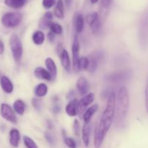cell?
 <instances>
[{"instance_id":"obj_1","label":"cell","mask_w":148,"mask_h":148,"mask_svg":"<svg viewBox=\"0 0 148 148\" xmlns=\"http://www.w3.org/2000/svg\"><path fill=\"white\" fill-rule=\"evenodd\" d=\"M116 94L114 92H111L107 101L106 106L101 118V121L95 129V134H94V145L95 148L101 147L105 136L106 135L107 132L112 124L114 114H115L116 106Z\"/></svg>"},{"instance_id":"obj_2","label":"cell","mask_w":148,"mask_h":148,"mask_svg":"<svg viewBox=\"0 0 148 148\" xmlns=\"http://www.w3.org/2000/svg\"><path fill=\"white\" fill-rule=\"evenodd\" d=\"M130 107V95L126 87H121L118 92L117 111L118 116L124 118L127 116Z\"/></svg>"},{"instance_id":"obj_3","label":"cell","mask_w":148,"mask_h":148,"mask_svg":"<svg viewBox=\"0 0 148 148\" xmlns=\"http://www.w3.org/2000/svg\"><path fill=\"white\" fill-rule=\"evenodd\" d=\"M10 46L12 54L16 63L19 64L22 59L23 53V44L20 38L16 34H12L10 39Z\"/></svg>"},{"instance_id":"obj_4","label":"cell","mask_w":148,"mask_h":148,"mask_svg":"<svg viewBox=\"0 0 148 148\" xmlns=\"http://www.w3.org/2000/svg\"><path fill=\"white\" fill-rule=\"evenodd\" d=\"M23 20V14L20 12H7L1 17V23L3 25L8 28L15 27L20 25Z\"/></svg>"},{"instance_id":"obj_5","label":"cell","mask_w":148,"mask_h":148,"mask_svg":"<svg viewBox=\"0 0 148 148\" xmlns=\"http://www.w3.org/2000/svg\"><path fill=\"white\" fill-rule=\"evenodd\" d=\"M95 100V94L93 92L88 93L85 97L81 98L77 103V114L78 115H83L88 106L90 105Z\"/></svg>"},{"instance_id":"obj_6","label":"cell","mask_w":148,"mask_h":148,"mask_svg":"<svg viewBox=\"0 0 148 148\" xmlns=\"http://www.w3.org/2000/svg\"><path fill=\"white\" fill-rule=\"evenodd\" d=\"M0 114H1L2 118L5 120L12 123V124H17V117H16L14 111L10 105L7 103H1L0 106Z\"/></svg>"},{"instance_id":"obj_7","label":"cell","mask_w":148,"mask_h":148,"mask_svg":"<svg viewBox=\"0 0 148 148\" xmlns=\"http://www.w3.org/2000/svg\"><path fill=\"white\" fill-rule=\"evenodd\" d=\"M79 42L78 40L77 36H75L74 38L73 43H72V58H73V69L74 71L76 72H79L80 69L79 68Z\"/></svg>"},{"instance_id":"obj_8","label":"cell","mask_w":148,"mask_h":148,"mask_svg":"<svg viewBox=\"0 0 148 148\" xmlns=\"http://www.w3.org/2000/svg\"><path fill=\"white\" fill-rule=\"evenodd\" d=\"M77 89L80 95H86L90 89L89 82L84 77H80L77 82Z\"/></svg>"},{"instance_id":"obj_9","label":"cell","mask_w":148,"mask_h":148,"mask_svg":"<svg viewBox=\"0 0 148 148\" xmlns=\"http://www.w3.org/2000/svg\"><path fill=\"white\" fill-rule=\"evenodd\" d=\"M0 84H1V87L2 90L6 93H12V92L13 88H13L12 82L7 76L3 75V76L1 77V78H0Z\"/></svg>"},{"instance_id":"obj_10","label":"cell","mask_w":148,"mask_h":148,"mask_svg":"<svg viewBox=\"0 0 148 148\" xmlns=\"http://www.w3.org/2000/svg\"><path fill=\"white\" fill-rule=\"evenodd\" d=\"M34 75L38 79H45V80L50 81L52 79L51 75L49 71L46 70L43 67H37L34 71Z\"/></svg>"},{"instance_id":"obj_11","label":"cell","mask_w":148,"mask_h":148,"mask_svg":"<svg viewBox=\"0 0 148 148\" xmlns=\"http://www.w3.org/2000/svg\"><path fill=\"white\" fill-rule=\"evenodd\" d=\"M20 141V132L17 129H12L10 132V143L12 147H17Z\"/></svg>"},{"instance_id":"obj_12","label":"cell","mask_w":148,"mask_h":148,"mask_svg":"<svg viewBox=\"0 0 148 148\" xmlns=\"http://www.w3.org/2000/svg\"><path fill=\"white\" fill-rule=\"evenodd\" d=\"M77 100L72 99L66 106V113L69 116H75L77 114Z\"/></svg>"},{"instance_id":"obj_13","label":"cell","mask_w":148,"mask_h":148,"mask_svg":"<svg viewBox=\"0 0 148 148\" xmlns=\"http://www.w3.org/2000/svg\"><path fill=\"white\" fill-rule=\"evenodd\" d=\"M74 24H75V27L77 33H79L83 30L85 19L82 14H77L75 15V19H74Z\"/></svg>"},{"instance_id":"obj_14","label":"cell","mask_w":148,"mask_h":148,"mask_svg":"<svg viewBox=\"0 0 148 148\" xmlns=\"http://www.w3.org/2000/svg\"><path fill=\"white\" fill-rule=\"evenodd\" d=\"M52 19H53V14L51 12H47L45 13L43 17L40 20V23H39V26L42 29H46V27H49L52 23Z\"/></svg>"},{"instance_id":"obj_15","label":"cell","mask_w":148,"mask_h":148,"mask_svg":"<svg viewBox=\"0 0 148 148\" xmlns=\"http://www.w3.org/2000/svg\"><path fill=\"white\" fill-rule=\"evenodd\" d=\"M98 109V106L97 105V104H93V105L91 106L90 108H88V109L85 111V112L83 114V119L85 124H88V123H90L91 118H92V116L95 114V113L96 112Z\"/></svg>"},{"instance_id":"obj_16","label":"cell","mask_w":148,"mask_h":148,"mask_svg":"<svg viewBox=\"0 0 148 148\" xmlns=\"http://www.w3.org/2000/svg\"><path fill=\"white\" fill-rule=\"evenodd\" d=\"M90 123L84 124L82 130V137L85 147H88L90 143Z\"/></svg>"},{"instance_id":"obj_17","label":"cell","mask_w":148,"mask_h":148,"mask_svg":"<svg viewBox=\"0 0 148 148\" xmlns=\"http://www.w3.org/2000/svg\"><path fill=\"white\" fill-rule=\"evenodd\" d=\"M45 63H46V66L49 70V73L51 75L52 79H54L56 77V74H57V69H56L54 61L51 58H47L46 59Z\"/></svg>"},{"instance_id":"obj_18","label":"cell","mask_w":148,"mask_h":148,"mask_svg":"<svg viewBox=\"0 0 148 148\" xmlns=\"http://www.w3.org/2000/svg\"><path fill=\"white\" fill-rule=\"evenodd\" d=\"M60 58L62 65L64 67V69L66 72H69V70H70V59H69V53H68L66 49H64L62 53H61Z\"/></svg>"},{"instance_id":"obj_19","label":"cell","mask_w":148,"mask_h":148,"mask_svg":"<svg viewBox=\"0 0 148 148\" xmlns=\"http://www.w3.org/2000/svg\"><path fill=\"white\" fill-rule=\"evenodd\" d=\"M27 2V0H4V4L7 7L13 9H19L23 7Z\"/></svg>"},{"instance_id":"obj_20","label":"cell","mask_w":148,"mask_h":148,"mask_svg":"<svg viewBox=\"0 0 148 148\" xmlns=\"http://www.w3.org/2000/svg\"><path fill=\"white\" fill-rule=\"evenodd\" d=\"M54 15L59 19H63L64 17V8L62 0H58L56 5L54 8Z\"/></svg>"},{"instance_id":"obj_21","label":"cell","mask_w":148,"mask_h":148,"mask_svg":"<svg viewBox=\"0 0 148 148\" xmlns=\"http://www.w3.org/2000/svg\"><path fill=\"white\" fill-rule=\"evenodd\" d=\"M35 95L38 98H42L44 97L48 92V88L47 85L44 83H40L35 88Z\"/></svg>"},{"instance_id":"obj_22","label":"cell","mask_w":148,"mask_h":148,"mask_svg":"<svg viewBox=\"0 0 148 148\" xmlns=\"http://www.w3.org/2000/svg\"><path fill=\"white\" fill-rule=\"evenodd\" d=\"M13 107H14V111H15V112L17 114H19V115H23L24 114L25 111L26 106L22 100H17L14 103Z\"/></svg>"},{"instance_id":"obj_23","label":"cell","mask_w":148,"mask_h":148,"mask_svg":"<svg viewBox=\"0 0 148 148\" xmlns=\"http://www.w3.org/2000/svg\"><path fill=\"white\" fill-rule=\"evenodd\" d=\"M45 35L40 30H37L33 35V41L36 45H41L44 42Z\"/></svg>"},{"instance_id":"obj_24","label":"cell","mask_w":148,"mask_h":148,"mask_svg":"<svg viewBox=\"0 0 148 148\" xmlns=\"http://www.w3.org/2000/svg\"><path fill=\"white\" fill-rule=\"evenodd\" d=\"M90 26L91 30H92V33H95V34L98 33L100 27H101V21H100L99 16H98V17L90 24Z\"/></svg>"},{"instance_id":"obj_25","label":"cell","mask_w":148,"mask_h":148,"mask_svg":"<svg viewBox=\"0 0 148 148\" xmlns=\"http://www.w3.org/2000/svg\"><path fill=\"white\" fill-rule=\"evenodd\" d=\"M23 142H24L25 145L27 148H38L36 143L30 137H27V136L23 137Z\"/></svg>"},{"instance_id":"obj_26","label":"cell","mask_w":148,"mask_h":148,"mask_svg":"<svg viewBox=\"0 0 148 148\" xmlns=\"http://www.w3.org/2000/svg\"><path fill=\"white\" fill-rule=\"evenodd\" d=\"M49 28H50L51 31L52 33H54V34L60 35L62 34V32H63L62 26H61L59 24H58V23H52L51 24Z\"/></svg>"},{"instance_id":"obj_27","label":"cell","mask_w":148,"mask_h":148,"mask_svg":"<svg viewBox=\"0 0 148 148\" xmlns=\"http://www.w3.org/2000/svg\"><path fill=\"white\" fill-rule=\"evenodd\" d=\"M98 67V61L95 57H91L89 59V66H88V70L90 72H94Z\"/></svg>"},{"instance_id":"obj_28","label":"cell","mask_w":148,"mask_h":148,"mask_svg":"<svg viewBox=\"0 0 148 148\" xmlns=\"http://www.w3.org/2000/svg\"><path fill=\"white\" fill-rule=\"evenodd\" d=\"M89 66V59L86 57H82L79 60V69H88Z\"/></svg>"},{"instance_id":"obj_29","label":"cell","mask_w":148,"mask_h":148,"mask_svg":"<svg viewBox=\"0 0 148 148\" xmlns=\"http://www.w3.org/2000/svg\"><path fill=\"white\" fill-rule=\"evenodd\" d=\"M64 143L69 148H77L75 141L71 137H64Z\"/></svg>"},{"instance_id":"obj_30","label":"cell","mask_w":148,"mask_h":148,"mask_svg":"<svg viewBox=\"0 0 148 148\" xmlns=\"http://www.w3.org/2000/svg\"><path fill=\"white\" fill-rule=\"evenodd\" d=\"M56 0H43L42 4L45 9H50L55 5Z\"/></svg>"},{"instance_id":"obj_31","label":"cell","mask_w":148,"mask_h":148,"mask_svg":"<svg viewBox=\"0 0 148 148\" xmlns=\"http://www.w3.org/2000/svg\"><path fill=\"white\" fill-rule=\"evenodd\" d=\"M32 105H33V106L36 109L39 110L40 108V102L38 99H37V98H33V99L32 100Z\"/></svg>"},{"instance_id":"obj_32","label":"cell","mask_w":148,"mask_h":148,"mask_svg":"<svg viewBox=\"0 0 148 148\" xmlns=\"http://www.w3.org/2000/svg\"><path fill=\"white\" fill-rule=\"evenodd\" d=\"M45 137H46V139L47 140V141L49 142L50 144H53V143H54V141H53V137H52L51 135L49 133H46V134H45Z\"/></svg>"},{"instance_id":"obj_33","label":"cell","mask_w":148,"mask_h":148,"mask_svg":"<svg viewBox=\"0 0 148 148\" xmlns=\"http://www.w3.org/2000/svg\"><path fill=\"white\" fill-rule=\"evenodd\" d=\"M145 106L146 110L148 113V82L145 88Z\"/></svg>"},{"instance_id":"obj_34","label":"cell","mask_w":148,"mask_h":148,"mask_svg":"<svg viewBox=\"0 0 148 148\" xmlns=\"http://www.w3.org/2000/svg\"><path fill=\"white\" fill-rule=\"evenodd\" d=\"M48 39H49V40L51 42V43H53V40H54V39H55L54 33H52L51 31L49 32V33H48Z\"/></svg>"},{"instance_id":"obj_35","label":"cell","mask_w":148,"mask_h":148,"mask_svg":"<svg viewBox=\"0 0 148 148\" xmlns=\"http://www.w3.org/2000/svg\"><path fill=\"white\" fill-rule=\"evenodd\" d=\"M111 1H112V0H102L101 1V4H102L103 7L106 8V7H108L111 4Z\"/></svg>"},{"instance_id":"obj_36","label":"cell","mask_w":148,"mask_h":148,"mask_svg":"<svg viewBox=\"0 0 148 148\" xmlns=\"http://www.w3.org/2000/svg\"><path fill=\"white\" fill-rule=\"evenodd\" d=\"M74 128H75V131L76 134L78 135V132H79V123H78L77 120H75V123H74Z\"/></svg>"},{"instance_id":"obj_37","label":"cell","mask_w":148,"mask_h":148,"mask_svg":"<svg viewBox=\"0 0 148 148\" xmlns=\"http://www.w3.org/2000/svg\"><path fill=\"white\" fill-rule=\"evenodd\" d=\"M4 51V45L2 40L0 39V54H2Z\"/></svg>"},{"instance_id":"obj_38","label":"cell","mask_w":148,"mask_h":148,"mask_svg":"<svg viewBox=\"0 0 148 148\" xmlns=\"http://www.w3.org/2000/svg\"><path fill=\"white\" fill-rule=\"evenodd\" d=\"M65 4L67 7H70L71 4H72V0H65Z\"/></svg>"},{"instance_id":"obj_39","label":"cell","mask_w":148,"mask_h":148,"mask_svg":"<svg viewBox=\"0 0 148 148\" xmlns=\"http://www.w3.org/2000/svg\"><path fill=\"white\" fill-rule=\"evenodd\" d=\"M98 0H90V2L92 3V4H95V3L98 2Z\"/></svg>"}]
</instances>
